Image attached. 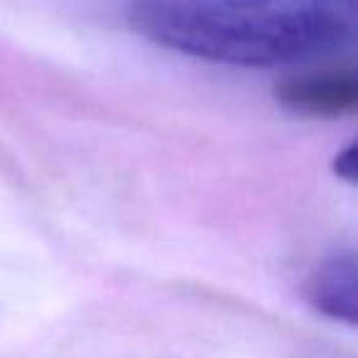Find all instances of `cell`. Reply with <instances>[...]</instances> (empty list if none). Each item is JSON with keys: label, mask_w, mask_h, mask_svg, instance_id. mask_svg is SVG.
<instances>
[{"label": "cell", "mask_w": 358, "mask_h": 358, "mask_svg": "<svg viewBox=\"0 0 358 358\" xmlns=\"http://www.w3.org/2000/svg\"><path fill=\"white\" fill-rule=\"evenodd\" d=\"M128 25L169 52L248 69L294 64L351 37L338 0H135Z\"/></svg>", "instance_id": "obj_1"}, {"label": "cell", "mask_w": 358, "mask_h": 358, "mask_svg": "<svg viewBox=\"0 0 358 358\" xmlns=\"http://www.w3.org/2000/svg\"><path fill=\"white\" fill-rule=\"evenodd\" d=\"M275 96L287 110L307 118H338L358 103V81L353 71L324 69L314 74L287 76L275 86Z\"/></svg>", "instance_id": "obj_2"}, {"label": "cell", "mask_w": 358, "mask_h": 358, "mask_svg": "<svg viewBox=\"0 0 358 358\" xmlns=\"http://www.w3.org/2000/svg\"><path fill=\"white\" fill-rule=\"evenodd\" d=\"M307 302L319 314L356 327L358 322V263L353 250L329 255L304 285Z\"/></svg>", "instance_id": "obj_3"}, {"label": "cell", "mask_w": 358, "mask_h": 358, "mask_svg": "<svg viewBox=\"0 0 358 358\" xmlns=\"http://www.w3.org/2000/svg\"><path fill=\"white\" fill-rule=\"evenodd\" d=\"M331 169L341 182L356 185L358 182V145H356V140H351L346 148H341L336 155H334Z\"/></svg>", "instance_id": "obj_4"}]
</instances>
